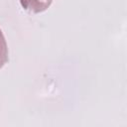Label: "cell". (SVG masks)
Wrapping results in <instances>:
<instances>
[{
    "instance_id": "1",
    "label": "cell",
    "mask_w": 127,
    "mask_h": 127,
    "mask_svg": "<svg viewBox=\"0 0 127 127\" xmlns=\"http://www.w3.org/2000/svg\"><path fill=\"white\" fill-rule=\"evenodd\" d=\"M22 6L33 13H40L45 10H47L51 3L52 0H20Z\"/></svg>"
},
{
    "instance_id": "2",
    "label": "cell",
    "mask_w": 127,
    "mask_h": 127,
    "mask_svg": "<svg viewBox=\"0 0 127 127\" xmlns=\"http://www.w3.org/2000/svg\"><path fill=\"white\" fill-rule=\"evenodd\" d=\"M8 61V50L3 34L0 30V68L7 63Z\"/></svg>"
}]
</instances>
